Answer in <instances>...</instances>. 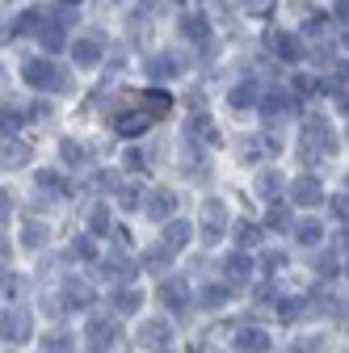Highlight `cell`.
Instances as JSON below:
<instances>
[{"instance_id": "obj_1", "label": "cell", "mask_w": 349, "mask_h": 353, "mask_svg": "<svg viewBox=\"0 0 349 353\" xmlns=\"http://www.w3.org/2000/svg\"><path fill=\"white\" fill-rule=\"evenodd\" d=\"M26 80H30L34 88H59V84H63V76H59L47 59H30V63H26Z\"/></svg>"}, {"instance_id": "obj_2", "label": "cell", "mask_w": 349, "mask_h": 353, "mask_svg": "<svg viewBox=\"0 0 349 353\" xmlns=\"http://www.w3.org/2000/svg\"><path fill=\"white\" fill-rule=\"evenodd\" d=\"M320 181H316V176H299V181H295V202L299 206H320Z\"/></svg>"}, {"instance_id": "obj_3", "label": "cell", "mask_w": 349, "mask_h": 353, "mask_svg": "<svg viewBox=\"0 0 349 353\" xmlns=\"http://www.w3.org/2000/svg\"><path fill=\"white\" fill-rule=\"evenodd\" d=\"M236 345H240V353H266V349H270L266 332H257V328H244V332L236 336Z\"/></svg>"}, {"instance_id": "obj_4", "label": "cell", "mask_w": 349, "mask_h": 353, "mask_svg": "<svg viewBox=\"0 0 349 353\" xmlns=\"http://www.w3.org/2000/svg\"><path fill=\"white\" fill-rule=\"evenodd\" d=\"M206 219H210L206 223V244H210L223 236V202H206Z\"/></svg>"}, {"instance_id": "obj_5", "label": "cell", "mask_w": 349, "mask_h": 353, "mask_svg": "<svg viewBox=\"0 0 349 353\" xmlns=\"http://www.w3.org/2000/svg\"><path fill=\"white\" fill-rule=\"evenodd\" d=\"M21 164H26L21 143H0V168H21Z\"/></svg>"}, {"instance_id": "obj_6", "label": "cell", "mask_w": 349, "mask_h": 353, "mask_svg": "<svg viewBox=\"0 0 349 353\" xmlns=\"http://www.w3.org/2000/svg\"><path fill=\"white\" fill-rule=\"evenodd\" d=\"M0 332L5 336H13V341H21V336H30V328H26V316H0Z\"/></svg>"}, {"instance_id": "obj_7", "label": "cell", "mask_w": 349, "mask_h": 353, "mask_svg": "<svg viewBox=\"0 0 349 353\" xmlns=\"http://www.w3.org/2000/svg\"><path fill=\"white\" fill-rule=\"evenodd\" d=\"M97 55H101V47H97L93 38H80V42H76V63L89 68V63H97Z\"/></svg>"}, {"instance_id": "obj_8", "label": "cell", "mask_w": 349, "mask_h": 353, "mask_svg": "<svg viewBox=\"0 0 349 353\" xmlns=\"http://www.w3.org/2000/svg\"><path fill=\"white\" fill-rule=\"evenodd\" d=\"M278 190H282V176H278V172H261V176H257V194H261V198H274Z\"/></svg>"}, {"instance_id": "obj_9", "label": "cell", "mask_w": 349, "mask_h": 353, "mask_svg": "<svg viewBox=\"0 0 349 353\" xmlns=\"http://www.w3.org/2000/svg\"><path fill=\"white\" fill-rule=\"evenodd\" d=\"M252 101H257V84L252 80H244V84L232 88V105H252Z\"/></svg>"}, {"instance_id": "obj_10", "label": "cell", "mask_w": 349, "mask_h": 353, "mask_svg": "<svg viewBox=\"0 0 349 353\" xmlns=\"http://www.w3.org/2000/svg\"><path fill=\"white\" fill-rule=\"evenodd\" d=\"M139 341H143V345H164V341H168V324H160V320L148 324V328L139 332Z\"/></svg>"}, {"instance_id": "obj_11", "label": "cell", "mask_w": 349, "mask_h": 353, "mask_svg": "<svg viewBox=\"0 0 349 353\" xmlns=\"http://www.w3.org/2000/svg\"><path fill=\"white\" fill-rule=\"evenodd\" d=\"M286 105H290V97L282 93V88H274V93L266 97V110H270V118H274V114L282 118V114H286Z\"/></svg>"}, {"instance_id": "obj_12", "label": "cell", "mask_w": 349, "mask_h": 353, "mask_svg": "<svg viewBox=\"0 0 349 353\" xmlns=\"http://www.w3.org/2000/svg\"><path fill=\"white\" fill-rule=\"evenodd\" d=\"M172 206H177V198H172V190H164V194H156V202H152V214H156V219H164Z\"/></svg>"}, {"instance_id": "obj_13", "label": "cell", "mask_w": 349, "mask_h": 353, "mask_svg": "<svg viewBox=\"0 0 349 353\" xmlns=\"http://www.w3.org/2000/svg\"><path fill=\"white\" fill-rule=\"evenodd\" d=\"M248 270H252V265H248V256H236V261L228 265V274H232V278H248Z\"/></svg>"}, {"instance_id": "obj_14", "label": "cell", "mask_w": 349, "mask_h": 353, "mask_svg": "<svg viewBox=\"0 0 349 353\" xmlns=\"http://www.w3.org/2000/svg\"><path fill=\"white\" fill-rule=\"evenodd\" d=\"M299 240H303V244H316V240H320V223H303V228H299Z\"/></svg>"}, {"instance_id": "obj_15", "label": "cell", "mask_w": 349, "mask_h": 353, "mask_svg": "<svg viewBox=\"0 0 349 353\" xmlns=\"http://www.w3.org/2000/svg\"><path fill=\"white\" fill-rule=\"evenodd\" d=\"M42 240H47V228H34V223H30V228H26V244H30V248H38Z\"/></svg>"}, {"instance_id": "obj_16", "label": "cell", "mask_w": 349, "mask_h": 353, "mask_svg": "<svg viewBox=\"0 0 349 353\" xmlns=\"http://www.w3.org/2000/svg\"><path fill=\"white\" fill-rule=\"evenodd\" d=\"M164 236H168V244H186V236H190V232H186V223H172Z\"/></svg>"}, {"instance_id": "obj_17", "label": "cell", "mask_w": 349, "mask_h": 353, "mask_svg": "<svg viewBox=\"0 0 349 353\" xmlns=\"http://www.w3.org/2000/svg\"><path fill=\"white\" fill-rule=\"evenodd\" d=\"M236 240H244V244H257V240H261V232L244 223V228H236Z\"/></svg>"}, {"instance_id": "obj_18", "label": "cell", "mask_w": 349, "mask_h": 353, "mask_svg": "<svg viewBox=\"0 0 349 353\" xmlns=\"http://www.w3.org/2000/svg\"><path fill=\"white\" fill-rule=\"evenodd\" d=\"M118 307H122V312H135V307H139V294H118Z\"/></svg>"}, {"instance_id": "obj_19", "label": "cell", "mask_w": 349, "mask_h": 353, "mask_svg": "<svg viewBox=\"0 0 349 353\" xmlns=\"http://www.w3.org/2000/svg\"><path fill=\"white\" fill-rule=\"evenodd\" d=\"M240 5H244L248 13H261V9H270V5H274V0H240Z\"/></svg>"}, {"instance_id": "obj_20", "label": "cell", "mask_w": 349, "mask_h": 353, "mask_svg": "<svg viewBox=\"0 0 349 353\" xmlns=\"http://www.w3.org/2000/svg\"><path fill=\"white\" fill-rule=\"evenodd\" d=\"M110 228V219H106V210H93V232H106Z\"/></svg>"}, {"instance_id": "obj_21", "label": "cell", "mask_w": 349, "mask_h": 353, "mask_svg": "<svg viewBox=\"0 0 349 353\" xmlns=\"http://www.w3.org/2000/svg\"><path fill=\"white\" fill-rule=\"evenodd\" d=\"M5 214H9V198H5V194H0V219H5Z\"/></svg>"}, {"instance_id": "obj_22", "label": "cell", "mask_w": 349, "mask_h": 353, "mask_svg": "<svg viewBox=\"0 0 349 353\" xmlns=\"http://www.w3.org/2000/svg\"><path fill=\"white\" fill-rule=\"evenodd\" d=\"M0 256H5V248H0Z\"/></svg>"}]
</instances>
